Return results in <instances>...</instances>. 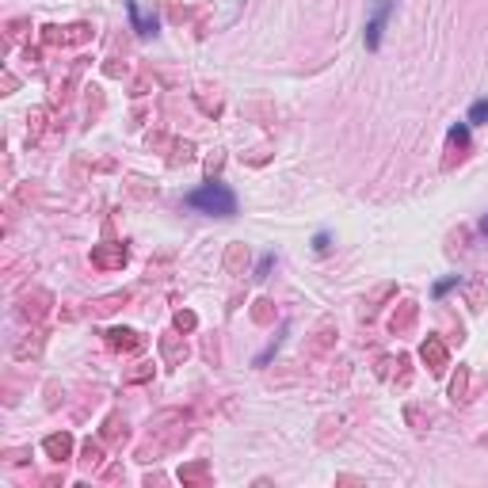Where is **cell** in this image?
<instances>
[{
  "label": "cell",
  "instance_id": "9",
  "mask_svg": "<svg viewBox=\"0 0 488 488\" xmlns=\"http://www.w3.org/2000/svg\"><path fill=\"white\" fill-rule=\"evenodd\" d=\"M107 347L111 351H142L145 347V336L142 332H133V329H107Z\"/></svg>",
  "mask_w": 488,
  "mask_h": 488
},
{
  "label": "cell",
  "instance_id": "12",
  "mask_svg": "<svg viewBox=\"0 0 488 488\" xmlns=\"http://www.w3.org/2000/svg\"><path fill=\"white\" fill-rule=\"evenodd\" d=\"M248 244H229V248H225V271H229V275H244V271H248Z\"/></svg>",
  "mask_w": 488,
  "mask_h": 488
},
{
  "label": "cell",
  "instance_id": "35",
  "mask_svg": "<svg viewBox=\"0 0 488 488\" xmlns=\"http://www.w3.org/2000/svg\"><path fill=\"white\" fill-rule=\"evenodd\" d=\"M271 264H275V256H264L256 267V279H267V271H271Z\"/></svg>",
  "mask_w": 488,
  "mask_h": 488
},
{
  "label": "cell",
  "instance_id": "11",
  "mask_svg": "<svg viewBox=\"0 0 488 488\" xmlns=\"http://www.w3.org/2000/svg\"><path fill=\"white\" fill-rule=\"evenodd\" d=\"M416 317H420L416 302H400L397 309H393V317H389V332H393V336H404V332L416 324Z\"/></svg>",
  "mask_w": 488,
  "mask_h": 488
},
{
  "label": "cell",
  "instance_id": "19",
  "mask_svg": "<svg viewBox=\"0 0 488 488\" xmlns=\"http://www.w3.org/2000/svg\"><path fill=\"white\" fill-rule=\"evenodd\" d=\"M38 351H42V332H31V339H23V344L12 347L16 359H31V355H38Z\"/></svg>",
  "mask_w": 488,
  "mask_h": 488
},
{
  "label": "cell",
  "instance_id": "31",
  "mask_svg": "<svg viewBox=\"0 0 488 488\" xmlns=\"http://www.w3.org/2000/svg\"><path fill=\"white\" fill-rule=\"evenodd\" d=\"M222 164H225V153L222 149H214L210 157H206V172H210V176H214V172H222Z\"/></svg>",
  "mask_w": 488,
  "mask_h": 488
},
{
  "label": "cell",
  "instance_id": "2",
  "mask_svg": "<svg viewBox=\"0 0 488 488\" xmlns=\"http://www.w3.org/2000/svg\"><path fill=\"white\" fill-rule=\"evenodd\" d=\"M336 336H339V329H336V320L332 317H324L317 324V329L309 332V339H305V355L309 359H320V355H329L332 347H336Z\"/></svg>",
  "mask_w": 488,
  "mask_h": 488
},
{
  "label": "cell",
  "instance_id": "15",
  "mask_svg": "<svg viewBox=\"0 0 488 488\" xmlns=\"http://www.w3.org/2000/svg\"><path fill=\"white\" fill-rule=\"evenodd\" d=\"M465 397H470V366H458V374L450 378V400L462 404Z\"/></svg>",
  "mask_w": 488,
  "mask_h": 488
},
{
  "label": "cell",
  "instance_id": "17",
  "mask_svg": "<svg viewBox=\"0 0 488 488\" xmlns=\"http://www.w3.org/2000/svg\"><path fill=\"white\" fill-rule=\"evenodd\" d=\"M80 465H84V470H99V465H103V446L88 439V443L80 446Z\"/></svg>",
  "mask_w": 488,
  "mask_h": 488
},
{
  "label": "cell",
  "instance_id": "1",
  "mask_svg": "<svg viewBox=\"0 0 488 488\" xmlns=\"http://www.w3.org/2000/svg\"><path fill=\"white\" fill-rule=\"evenodd\" d=\"M187 206H191V210H203V214H214V218H233V214H237V195H233L225 183H203L198 191L187 195Z\"/></svg>",
  "mask_w": 488,
  "mask_h": 488
},
{
  "label": "cell",
  "instance_id": "32",
  "mask_svg": "<svg viewBox=\"0 0 488 488\" xmlns=\"http://www.w3.org/2000/svg\"><path fill=\"white\" fill-rule=\"evenodd\" d=\"M465 240H470V233H465V229L450 233V252H458V256H462V252H465Z\"/></svg>",
  "mask_w": 488,
  "mask_h": 488
},
{
  "label": "cell",
  "instance_id": "36",
  "mask_svg": "<svg viewBox=\"0 0 488 488\" xmlns=\"http://www.w3.org/2000/svg\"><path fill=\"white\" fill-rule=\"evenodd\" d=\"M313 248H317V252H329V233H317V240H313Z\"/></svg>",
  "mask_w": 488,
  "mask_h": 488
},
{
  "label": "cell",
  "instance_id": "14",
  "mask_svg": "<svg viewBox=\"0 0 488 488\" xmlns=\"http://www.w3.org/2000/svg\"><path fill=\"white\" fill-rule=\"evenodd\" d=\"M126 302H130V294H126V290H115V294H107V298H96V302H92V313H96V317H107V313L123 309Z\"/></svg>",
  "mask_w": 488,
  "mask_h": 488
},
{
  "label": "cell",
  "instance_id": "37",
  "mask_svg": "<svg viewBox=\"0 0 488 488\" xmlns=\"http://www.w3.org/2000/svg\"><path fill=\"white\" fill-rule=\"evenodd\" d=\"M480 229H485V233H488V218H485V222H480Z\"/></svg>",
  "mask_w": 488,
  "mask_h": 488
},
{
  "label": "cell",
  "instance_id": "22",
  "mask_svg": "<svg viewBox=\"0 0 488 488\" xmlns=\"http://www.w3.org/2000/svg\"><path fill=\"white\" fill-rule=\"evenodd\" d=\"M252 320H256V324H271V320H275V302H271V298H259V302L252 305Z\"/></svg>",
  "mask_w": 488,
  "mask_h": 488
},
{
  "label": "cell",
  "instance_id": "29",
  "mask_svg": "<svg viewBox=\"0 0 488 488\" xmlns=\"http://www.w3.org/2000/svg\"><path fill=\"white\" fill-rule=\"evenodd\" d=\"M191 157H195V145H191V142H176V153H172V164H187Z\"/></svg>",
  "mask_w": 488,
  "mask_h": 488
},
{
  "label": "cell",
  "instance_id": "4",
  "mask_svg": "<svg viewBox=\"0 0 488 488\" xmlns=\"http://www.w3.org/2000/svg\"><path fill=\"white\" fill-rule=\"evenodd\" d=\"M393 4H397V0H378V4H374L370 19H366V31H363L366 50H378V46H382V31H385V23H389Z\"/></svg>",
  "mask_w": 488,
  "mask_h": 488
},
{
  "label": "cell",
  "instance_id": "18",
  "mask_svg": "<svg viewBox=\"0 0 488 488\" xmlns=\"http://www.w3.org/2000/svg\"><path fill=\"white\" fill-rule=\"evenodd\" d=\"M393 294H397V286H393V283H382V286H374V290H370V294H366V298H363L366 313H374V309H378V305L385 302V298H393Z\"/></svg>",
  "mask_w": 488,
  "mask_h": 488
},
{
  "label": "cell",
  "instance_id": "34",
  "mask_svg": "<svg viewBox=\"0 0 488 488\" xmlns=\"http://www.w3.org/2000/svg\"><path fill=\"white\" fill-rule=\"evenodd\" d=\"M454 286H458V275H450V279H443V283H435V294L443 298L446 290H454Z\"/></svg>",
  "mask_w": 488,
  "mask_h": 488
},
{
  "label": "cell",
  "instance_id": "24",
  "mask_svg": "<svg viewBox=\"0 0 488 488\" xmlns=\"http://www.w3.org/2000/svg\"><path fill=\"white\" fill-rule=\"evenodd\" d=\"M27 31H31V19H8V23H4V35H8V42H19V38L27 35Z\"/></svg>",
  "mask_w": 488,
  "mask_h": 488
},
{
  "label": "cell",
  "instance_id": "27",
  "mask_svg": "<svg viewBox=\"0 0 488 488\" xmlns=\"http://www.w3.org/2000/svg\"><path fill=\"white\" fill-rule=\"evenodd\" d=\"M470 126H480V123H488V99H477V103L470 107V118H465Z\"/></svg>",
  "mask_w": 488,
  "mask_h": 488
},
{
  "label": "cell",
  "instance_id": "5",
  "mask_svg": "<svg viewBox=\"0 0 488 488\" xmlns=\"http://www.w3.org/2000/svg\"><path fill=\"white\" fill-rule=\"evenodd\" d=\"M50 305H53V294L42 290V286H35V290H27L23 298H19V317L35 324V320H42L46 313H50Z\"/></svg>",
  "mask_w": 488,
  "mask_h": 488
},
{
  "label": "cell",
  "instance_id": "16",
  "mask_svg": "<svg viewBox=\"0 0 488 488\" xmlns=\"http://www.w3.org/2000/svg\"><path fill=\"white\" fill-rule=\"evenodd\" d=\"M103 439L107 443H123L126 439V420L118 416V412H111V416L103 420Z\"/></svg>",
  "mask_w": 488,
  "mask_h": 488
},
{
  "label": "cell",
  "instance_id": "6",
  "mask_svg": "<svg viewBox=\"0 0 488 488\" xmlns=\"http://www.w3.org/2000/svg\"><path fill=\"white\" fill-rule=\"evenodd\" d=\"M42 38L50 46H80L92 38V27L88 23H73V27H46Z\"/></svg>",
  "mask_w": 488,
  "mask_h": 488
},
{
  "label": "cell",
  "instance_id": "28",
  "mask_svg": "<svg viewBox=\"0 0 488 488\" xmlns=\"http://www.w3.org/2000/svg\"><path fill=\"white\" fill-rule=\"evenodd\" d=\"M320 427H324V431H320V443L324 446H332V427H344V416H329V420H320Z\"/></svg>",
  "mask_w": 488,
  "mask_h": 488
},
{
  "label": "cell",
  "instance_id": "8",
  "mask_svg": "<svg viewBox=\"0 0 488 488\" xmlns=\"http://www.w3.org/2000/svg\"><path fill=\"white\" fill-rule=\"evenodd\" d=\"M73 446H77V443H73L69 431H53V435L42 439V450H46V458H50V462H69Z\"/></svg>",
  "mask_w": 488,
  "mask_h": 488
},
{
  "label": "cell",
  "instance_id": "23",
  "mask_svg": "<svg viewBox=\"0 0 488 488\" xmlns=\"http://www.w3.org/2000/svg\"><path fill=\"white\" fill-rule=\"evenodd\" d=\"M404 420H409V424H412V431H420V435H424V431H427V424H431V416H427V412L420 409V404H409V409H404Z\"/></svg>",
  "mask_w": 488,
  "mask_h": 488
},
{
  "label": "cell",
  "instance_id": "7",
  "mask_svg": "<svg viewBox=\"0 0 488 488\" xmlns=\"http://www.w3.org/2000/svg\"><path fill=\"white\" fill-rule=\"evenodd\" d=\"M420 359H424V366L431 374H443L446 366H450V351H446V344L439 336H427L424 344H420Z\"/></svg>",
  "mask_w": 488,
  "mask_h": 488
},
{
  "label": "cell",
  "instance_id": "30",
  "mask_svg": "<svg viewBox=\"0 0 488 488\" xmlns=\"http://www.w3.org/2000/svg\"><path fill=\"white\" fill-rule=\"evenodd\" d=\"M397 366H400V370H397V385L404 389V385L412 382V363H409V355H397Z\"/></svg>",
  "mask_w": 488,
  "mask_h": 488
},
{
  "label": "cell",
  "instance_id": "26",
  "mask_svg": "<svg viewBox=\"0 0 488 488\" xmlns=\"http://www.w3.org/2000/svg\"><path fill=\"white\" fill-rule=\"evenodd\" d=\"M172 324H176L179 332H195V329H198V317H195V313H191V309H179Z\"/></svg>",
  "mask_w": 488,
  "mask_h": 488
},
{
  "label": "cell",
  "instance_id": "25",
  "mask_svg": "<svg viewBox=\"0 0 488 488\" xmlns=\"http://www.w3.org/2000/svg\"><path fill=\"white\" fill-rule=\"evenodd\" d=\"M149 378H153V363H138L126 374V385H142V382H149Z\"/></svg>",
  "mask_w": 488,
  "mask_h": 488
},
{
  "label": "cell",
  "instance_id": "13",
  "mask_svg": "<svg viewBox=\"0 0 488 488\" xmlns=\"http://www.w3.org/2000/svg\"><path fill=\"white\" fill-rule=\"evenodd\" d=\"M179 480H183V485H210V462H206V458L187 462L183 470H179Z\"/></svg>",
  "mask_w": 488,
  "mask_h": 488
},
{
  "label": "cell",
  "instance_id": "33",
  "mask_svg": "<svg viewBox=\"0 0 488 488\" xmlns=\"http://www.w3.org/2000/svg\"><path fill=\"white\" fill-rule=\"evenodd\" d=\"M470 305H473V309H480V305H485V286H480V283L470 286Z\"/></svg>",
  "mask_w": 488,
  "mask_h": 488
},
{
  "label": "cell",
  "instance_id": "10",
  "mask_svg": "<svg viewBox=\"0 0 488 488\" xmlns=\"http://www.w3.org/2000/svg\"><path fill=\"white\" fill-rule=\"evenodd\" d=\"M160 355H164V363H168V366H183L187 344H183V336H179V329H172V332L160 336Z\"/></svg>",
  "mask_w": 488,
  "mask_h": 488
},
{
  "label": "cell",
  "instance_id": "3",
  "mask_svg": "<svg viewBox=\"0 0 488 488\" xmlns=\"http://www.w3.org/2000/svg\"><path fill=\"white\" fill-rule=\"evenodd\" d=\"M92 267L96 271H123L126 267V259H130V252H126V244H92Z\"/></svg>",
  "mask_w": 488,
  "mask_h": 488
},
{
  "label": "cell",
  "instance_id": "21",
  "mask_svg": "<svg viewBox=\"0 0 488 488\" xmlns=\"http://www.w3.org/2000/svg\"><path fill=\"white\" fill-rule=\"evenodd\" d=\"M450 149H458V157H465V149H470V123H458L450 130Z\"/></svg>",
  "mask_w": 488,
  "mask_h": 488
},
{
  "label": "cell",
  "instance_id": "20",
  "mask_svg": "<svg viewBox=\"0 0 488 488\" xmlns=\"http://www.w3.org/2000/svg\"><path fill=\"white\" fill-rule=\"evenodd\" d=\"M42 130H46V111H42V107H35V111L27 115V138H31V142H38V138H42Z\"/></svg>",
  "mask_w": 488,
  "mask_h": 488
}]
</instances>
